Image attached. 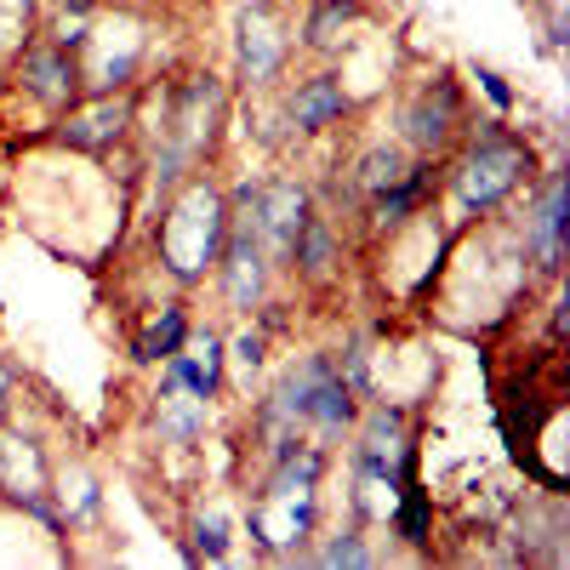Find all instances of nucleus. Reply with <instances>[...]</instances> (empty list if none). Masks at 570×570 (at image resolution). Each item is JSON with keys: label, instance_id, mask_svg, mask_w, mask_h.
<instances>
[{"label": "nucleus", "instance_id": "aec40b11", "mask_svg": "<svg viewBox=\"0 0 570 570\" xmlns=\"http://www.w3.org/2000/svg\"><path fill=\"white\" fill-rule=\"evenodd\" d=\"M473 80H480V91H485V98H491V104H497L502 115H508V109L519 104V91H513V86H508V80H502L497 69H485V63H480V69H473Z\"/></svg>", "mask_w": 570, "mask_h": 570}, {"label": "nucleus", "instance_id": "f8f14e48", "mask_svg": "<svg viewBox=\"0 0 570 570\" xmlns=\"http://www.w3.org/2000/svg\"><path fill=\"white\" fill-rule=\"evenodd\" d=\"M354 18H360V0H314V12L303 18V46H314V52H331Z\"/></svg>", "mask_w": 570, "mask_h": 570}, {"label": "nucleus", "instance_id": "ddd939ff", "mask_svg": "<svg viewBox=\"0 0 570 570\" xmlns=\"http://www.w3.org/2000/svg\"><path fill=\"white\" fill-rule=\"evenodd\" d=\"M292 268L308 274V279H325L337 268V234H331L325 217H308V228L297 234V252H292Z\"/></svg>", "mask_w": 570, "mask_h": 570}, {"label": "nucleus", "instance_id": "6ab92c4d", "mask_svg": "<svg viewBox=\"0 0 570 570\" xmlns=\"http://www.w3.org/2000/svg\"><path fill=\"white\" fill-rule=\"evenodd\" d=\"M183 348L195 354L200 376H206V383L217 389V383H223V337H217V331H200V337H195V343H183Z\"/></svg>", "mask_w": 570, "mask_h": 570}, {"label": "nucleus", "instance_id": "f257e3e1", "mask_svg": "<svg viewBox=\"0 0 570 570\" xmlns=\"http://www.w3.org/2000/svg\"><path fill=\"white\" fill-rule=\"evenodd\" d=\"M223 240H228V200H223V188L195 177L160 217V263L171 279L195 285L217 268Z\"/></svg>", "mask_w": 570, "mask_h": 570}, {"label": "nucleus", "instance_id": "6e6552de", "mask_svg": "<svg viewBox=\"0 0 570 570\" xmlns=\"http://www.w3.org/2000/svg\"><path fill=\"white\" fill-rule=\"evenodd\" d=\"M23 91L40 98L46 109H69L80 98V75H75V52H58L52 40L23 52Z\"/></svg>", "mask_w": 570, "mask_h": 570}, {"label": "nucleus", "instance_id": "a211bd4d", "mask_svg": "<svg viewBox=\"0 0 570 570\" xmlns=\"http://www.w3.org/2000/svg\"><path fill=\"white\" fill-rule=\"evenodd\" d=\"M314 564H348V570H365V564H376V553L365 548L360 531H343V537H331V542L314 553Z\"/></svg>", "mask_w": 570, "mask_h": 570}, {"label": "nucleus", "instance_id": "1a4fd4ad", "mask_svg": "<svg viewBox=\"0 0 570 570\" xmlns=\"http://www.w3.org/2000/svg\"><path fill=\"white\" fill-rule=\"evenodd\" d=\"M343 115H348V91H343L337 75H314V80H303L292 98H285V120H292V131H303V137L337 126Z\"/></svg>", "mask_w": 570, "mask_h": 570}, {"label": "nucleus", "instance_id": "4be33fe9", "mask_svg": "<svg viewBox=\"0 0 570 570\" xmlns=\"http://www.w3.org/2000/svg\"><path fill=\"white\" fill-rule=\"evenodd\" d=\"M12 389H18V376H12V365H0V416H7V405H12Z\"/></svg>", "mask_w": 570, "mask_h": 570}, {"label": "nucleus", "instance_id": "f3484780", "mask_svg": "<svg viewBox=\"0 0 570 570\" xmlns=\"http://www.w3.org/2000/svg\"><path fill=\"white\" fill-rule=\"evenodd\" d=\"M195 553L200 559H228V519H223V508H200L195 513Z\"/></svg>", "mask_w": 570, "mask_h": 570}, {"label": "nucleus", "instance_id": "9d476101", "mask_svg": "<svg viewBox=\"0 0 570 570\" xmlns=\"http://www.w3.org/2000/svg\"><path fill=\"white\" fill-rule=\"evenodd\" d=\"M525 252L537 257L542 274H559V257H564V177H559V171L548 177L542 206H537L531 223H525Z\"/></svg>", "mask_w": 570, "mask_h": 570}, {"label": "nucleus", "instance_id": "7ed1b4c3", "mask_svg": "<svg viewBox=\"0 0 570 570\" xmlns=\"http://www.w3.org/2000/svg\"><path fill=\"white\" fill-rule=\"evenodd\" d=\"M354 473L365 485H389L400 491L411 480V440H405V411L376 400L371 422H365V440L354 445Z\"/></svg>", "mask_w": 570, "mask_h": 570}, {"label": "nucleus", "instance_id": "dca6fc26", "mask_svg": "<svg viewBox=\"0 0 570 570\" xmlns=\"http://www.w3.org/2000/svg\"><path fill=\"white\" fill-rule=\"evenodd\" d=\"M400 177H405V155L400 149H371L354 166V188H360V195H383V188H394Z\"/></svg>", "mask_w": 570, "mask_h": 570}, {"label": "nucleus", "instance_id": "39448f33", "mask_svg": "<svg viewBox=\"0 0 570 570\" xmlns=\"http://www.w3.org/2000/svg\"><path fill=\"white\" fill-rule=\"evenodd\" d=\"M292 46H297V35L285 23H274V0H257L240 18V75L252 86H268L285 69V58H292Z\"/></svg>", "mask_w": 570, "mask_h": 570}, {"label": "nucleus", "instance_id": "423d86ee", "mask_svg": "<svg viewBox=\"0 0 570 570\" xmlns=\"http://www.w3.org/2000/svg\"><path fill=\"white\" fill-rule=\"evenodd\" d=\"M217 279H223L228 308H240V314L263 308V292H268V257H263V246L252 240V234H246V228H234V223H228V240H223V257H217Z\"/></svg>", "mask_w": 570, "mask_h": 570}, {"label": "nucleus", "instance_id": "2eb2a0df", "mask_svg": "<svg viewBox=\"0 0 570 570\" xmlns=\"http://www.w3.org/2000/svg\"><path fill=\"white\" fill-rule=\"evenodd\" d=\"M206 434V400H188V405H171L160 394V440L166 445H195Z\"/></svg>", "mask_w": 570, "mask_h": 570}, {"label": "nucleus", "instance_id": "20e7f679", "mask_svg": "<svg viewBox=\"0 0 570 570\" xmlns=\"http://www.w3.org/2000/svg\"><path fill=\"white\" fill-rule=\"evenodd\" d=\"M126 131H131V104L115 98V91H91L86 104L75 98L69 115H63V126H58V137L69 142V149H86V155L115 149Z\"/></svg>", "mask_w": 570, "mask_h": 570}, {"label": "nucleus", "instance_id": "0eeeda50", "mask_svg": "<svg viewBox=\"0 0 570 570\" xmlns=\"http://www.w3.org/2000/svg\"><path fill=\"white\" fill-rule=\"evenodd\" d=\"M456 120H462V91H456L451 75H434L405 109V137L416 142L422 155H434L440 142L456 131Z\"/></svg>", "mask_w": 570, "mask_h": 570}, {"label": "nucleus", "instance_id": "9b49d317", "mask_svg": "<svg viewBox=\"0 0 570 570\" xmlns=\"http://www.w3.org/2000/svg\"><path fill=\"white\" fill-rule=\"evenodd\" d=\"M428 195H434V166H405V177L394 188L371 195V223L376 228H400V223H411L428 206Z\"/></svg>", "mask_w": 570, "mask_h": 570}, {"label": "nucleus", "instance_id": "4468645a", "mask_svg": "<svg viewBox=\"0 0 570 570\" xmlns=\"http://www.w3.org/2000/svg\"><path fill=\"white\" fill-rule=\"evenodd\" d=\"M183 343H188V314H183V308H160V320L137 337V360H142V365L171 360Z\"/></svg>", "mask_w": 570, "mask_h": 570}, {"label": "nucleus", "instance_id": "412c9836", "mask_svg": "<svg viewBox=\"0 0 570 570\" xmlns=\"http://www.w3.org/2000/svg\"><path fill=\"white\" fill-rule=\"evenodd\" d=\"M263 348H268L263 331H240V337H234V360H240L246 371H257V365H263Z\"/></svg>", "mask_w": 570, "mask_h": 570}, {"label": "nucleus", "instance_id": "f03ea898", "mask_svg": "<svg viewBox=\"0 0 570 570\" xmlns=\"http://www.w3.org/2000/svg\"><path fill=\"white\" fill-rule=\"evenodd\" d=\"M525 177H531V142L491 120L480 137L468 142V155H462V166H456V195H462V206H468L473 217H485V212H497Z\"/></svg>", "mask_w": 570, "mask_h": 570}]
</instances>
